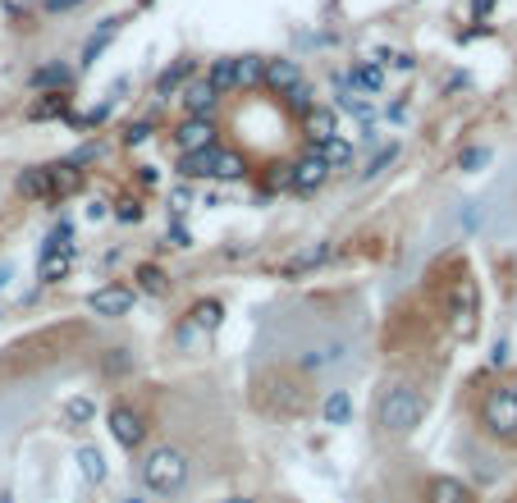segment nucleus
Here are the masks:
<instances>
[{"mask_svg":"<svg viewBox=\"0 0 517 503\" xmlns=\"http://www.w3.org/2000/svg\"><path fill=\"white\" fill-rule=\"evenodd\" d=\"M138 481L151 499H179L188 485V458L174 449V444H156V449L138 462Z\"/></svg>","mask_w":517,"mask_h":503,"instance_id":"obj_1","label":"nucleus"},{"mask_svg":"<svg viewBox=\"0 0 517 503\" xmlns=\"http://www.w3.org/2000/svg\"><path fill=\"white\" fill-rule=\"evenodd\" d=\"M426 394L417 385H389L380 394V407H376V426L385 435H412V430L426 421Z\"/></svg>","mask_w":517,"mask_h":503,"instance_id":"obj_2","label":"nucleus"},{"mask_svg":"<svg viewBox=\"0 0 517 503\" xmlns=\"http://www.w3.org/2000/svg\"><path fill=\"white\" fill-rule=\"evenodd\" d=\"M481 426L495 439H517V398L513 385H495L481 398Z\"/></svg>","mask_w":517,"mask_h":503,"instance_id":"obj_3","label":"nucleus"},{"mask_svg":"<svg viewBox=\"0 0 517 503\" xmlns=\"http://www.w3.org/2000/svg\"><path fill=\"white\" fill-rule=\"evenodd\" d=\"M106 430L115 435L119 449H129V453H138L142 444H147V435H151L147 417H142V412H138L133 403H124V398H115V403H110V412H106Z\"/></svg>","mask_w":517,"mask_h":503,"instance_id":"obj_4","label":"nucleus"},{"mask_svg":"<svg viewBox=\"0 0 517 503\" xmlns=\"http://www.w3.org/2000/svg\"><path fill=\"white\" fill-rule=\"evenodd\" d=\"M74 261H78V247L74 243H51V238H42V252H37V275H42V284H60V279H69Z\"/></svg>","mask_w":517,"mask_h":503,"instance_id":"obj_5","label":"nucleus"},{"mask_svg":"<svg viewBox=\"0 0 517 503\" xmlns=\"http://www.w3.org/2000/svg\"><path fill=\"white\" fill-rule=\"evenodd\" d=\"M449 316H453V334H458V339H472V330H476V284L472 279H458V284H453Z\"/></svg>","mask_w":517,"mask_h":503,"instance_id":"obj_6","label":"nucleus"},{"mask_svg":"<svg viewBox=\"0 0 517 503\" xmlns=\"http://www.w3.org/2000/svg\"><path fill=\"white\" fill-rule=\"evenodd\" d=\"M133 302H138V289H129V284H101L92 298H87V307L97 311V316H106V321H119V316H129Z\"/></svg>","mask_w":517,"mask_h":503,"instance_id":"obj_7","label":"nucleus"},{"mask_svg":"<svg viewBox=\"0 0 517 503\" xmlns=\"http://www.w3.org/2000/svg\"><path fill=\"white\" fill-rule=\"evenodd\" d=\"M302 138H307V147H325V142L339 138V110L330 106H312L302 110Z\"/></svg>","mask_w":517,"mask_h":503,"instance_id":"obj_8","label":"nucleus"},{"mask_svg":"<svg viewBox=\"0 0 517 503\" xmlns=\"http://www.w3.org/2000/svg\"><path fill=\"white\" fill-rule=\"evenodd\" d=\"M330 179V165L321 161V151H312L307 147V156H302V161H293V179H289V188L293 193H316V188H321V183Z\"/></svg>","mask_w":517,"mask_h":503,"instance_id":"obj_9","label":"nucleus"},{"mask_svg":"<svg viewBox=\"0 0 517 503\" xmlns=\"http://www.w3.org/2000/svg\"><path fill=\"white\" fill-rule=\"evenodd\" d=\"M298 83H302L298 60H266V69H261V87L270 97H289Z\"/></svg>","mask_w":517,"mask_h":503,"instance_id":"obj_10","label":"nucleus"},{"mask_svg":"<svg viewBox=\"0 0 517 503\" xmlns=\"http://www.w3.org/2000/svg\"><path fill=\"white\" fill-rule=\"evenodd\" d=\"M216 138H220L216 119H197V115H188L184 124H179V133H174L179 151H206V147H216Z\"/></svg>","mask_w":517,"mask_h":503,"instance_id":"obj_11","label":"nucleus"},{"mask_svg":"<svg viewBox=\"0 0 517 503\" xmlns=\"http://www.w3.org/2000/svg\"><path fill=\"white\" fill-rule=\"evenodd\" d=\"M14 188H19V197H28V202H55V197H60L55 193V170L51 165H33V170H23Z\"/></svg>","mask_w":517,"mask_h":503,"instance_id":"obj_12","label":"nucleus"},{"mask_svg":"<svg viewBox=\"0 0 517 503\" xmlns=\"http://www.w3.org/2000/svg\"><path fill=\"white\" fill-rule=\"evenodd\" d=\"M179 101H184V110L188 115H197V119H211V110H216V101H220V92L206 78H188L184 83V92H179Z\"/></svg>","mask_w":517,"mask_h":503,"instance_id":"obj_13","label":"nucleus"},{"mask_svg":"<svg viewBox=\"0 0 517 503\" xmlns=\"http://www.w3.org/2000/svg\"><path fill=\"white\" fill-rule=\"evenodd\" d=\"M334 83H339V87H353L357 97H376V92H385V69L371 60V65H357L353 74H339Z\"/></svg>","mask_w":517,"mask_h":503,"instance_id":"obj_14","label":"nucleus"},{"mask_svg":"<svg viewBox=\"0 0 517 503\" xmlns=\"http://www.w3.org/2000/svg\"><path fill=\"white\" fill-rule=\"evenodd\" d=\"M188 325H193L197 334H216L220 325H225V302L220 298H197L193 307H188Z\"/></svg>","mask_w":517,"mask_h":503,"instance_id":"obj_15","label":"nucleus"},{"mask_svg":"<svg viewBox=\"0 0 517 503\" xmlns=\"http://www.w3.org/2000/svg\"><path fill=\"white\" fill-rule=\"evenodd\" d=\"M330 257H334V243H312V247H302V252H293V257L284 261V275H307V270L325 266Z\"/></svg>","mask_w":517,"mask_h":503,"instance_id":"obj_16","label":"nucleus"},{"mask_svg":"<svg viewBox=\"0 0 517 503\" xmlns=\"http://www.w3.org/2000/svg\"><path fill=\"white\" fill-rule=\"evenodd\" d=\"M188 78H197V65H193V60H174V65L165 69L161 78H156V97H165V101H170V97H179Z\"/></svg>","mask_w":517,"mask_h":503,"instance_id":"obj_17","label":"nucleus"},{"mask_svg":"<svg viewBox=\"0 0 517 503\" xmlns=\"http://www.w3.org/2000/svg\"><path fill=\"white\" fill-rule=\"evenodd\" d=\"M321 421L325 426H348L353 421V394L348 389H330L321 398Z\"/></svg>","mask_w":517,"mask_h":503,"instance_id":"obj_18","label":"nucleus"},{"mask_svg":"<svg viewBox=\"0 0 517 503\" xmlns=\"http://www.w3.org/2000/svg\"><path fill=\"white\" fill-rule=\"evenodd\" d=\"M220 147V142H216ZM216 147H206V151H184L179 156V179L193 183V179H211V165H216Z\"/></svg>","mask_w":517,"mask_h":503,"instance_id":"obj_19","label":"nucleus"},{"mask_svg":"<svg viewBox=\"0 0 517 503\" xmlns=\"http://www.w3.org/2000/svg\"><path fill=\"white\" fill-rule=\"evenodd\" d=\"M426 499L431 503H472V490H467L458 476H435V481L426 485Z\"/></svg>","mask_w":517,"mask_h":503,"instance_id":"obj_20","label":"nucleus"},{"mask_svg":"<svg viewBox=\"0 0 517 503\" xmlns=\"http://www.w3.org/2000/svg\"><path fill=\"white\" fill-rule=\"evenodd\" d=\"M261 69H266V60H261V55H234V92L261 87Z\"/></svg>","mask_w":517,"mask_h":503,"instance_id":"obj_21","label":"nucleus"},{"mask_svg":"<svg viewBox=\"0 0 517 503\" xmlns=\"http://www.w3.org/2000/svg\"><path fill=\"white\" fill-rule=\"evenodd\" d=\"M248 174V161L229 147H216V165H211V179H225V183H238Z\"/></svg>","mask_w":517,"mask_h":503,"instance_id":"obj_22","label":"nucleus"},{"mask_svg":"<svg viewBox=\"0 0 517 503\" xmlns=\"http://www.w3.org/2000/svg\"><path fill=\"white\" fill-rule=\"evenodd\" d=\"M69 83H74V69H69V65H42V69L33 74V87H37V92H65Z\"/></svg>","mask_w":517,"mask_h":503,"instance_id":"obj_23","label":"nucleus"},{"mask_svg":"<svg viewBox=\"0 0 517 503\" xmlns=\"http://www.w3.org/2000/svg\"><path fill=\"white\" fill-rule=\"evenodd\" d=\"M78 471H83L87 485H101V481H106V458H101L97 444H83V449H78Z\"/></svg>","mask_w":517,"mask_h":503,"instance_id":"obj_24","label":"nucleus"},{"mask_svg":"<svg viewBox=\"0 0 517 503\" xmlns=\"http://www.w3.org/2000/svg\"><path fill=\"white\" fill-rule=\"evenodd\" d=\"M138 289L147 293V298H165V293H170V275L147 261V266H138Z\"/></svg>","mask_w":517,"mask_h":503,"instance_id":"obj_25","label":"nucleus"},{"mask_svg":"<svg viewBox=\"0 0 517 503\" xmlns=\"http://www.w3.org/2000/svg\"><path fill=\"white\" fill-rule=\"evenodd\" d=\"M316 151H321V161L330 165V170H348V165H353V156H357L348 138H334V142H325V147H316Z\"/></svg>","mask_w":517,"mask_h":503,"instance_id":"obj_26","label":"nucleus"},{"mask_svg":"<svg viewBox=\"0 0 517 503\" xmlns=\"http://www.w3.org/2000/svg\"><path fill=\"white\" fill-rule=\"evenodd\" d=\"M115 33H119V19H106V23H101L97 33L87 37V46H83V60H78V69H87V65H92V60H97V55H101V46H106Z\"/></svg>","mask_w":517,"mask_h":503,"instance_id":"obj_27","label":"nucleus"},{"mask_svg":"<svg viewBox=\"0 0 517 503\" xmlns=\"http://www.w3.org/2000/svg\"><path fill=\"white\" fill-rule=\"evenodd\" d=\"M65 92H46V97L42 101H33V110H28V115H33V119H60V115H65Z\"/></svg>","mask_w":517,"mask_h":503,"instance_id":"obj_28","label":"nucleus"},{"mask_svg":"<svg viewBox=\"0 0 517 503\" xmlns=\"http://www.w3.org/2000/svg\"><path fill=\"white\" fill-rule=\"evenodd\" d=\"M92 417H97V403H92V398H69V403H65V421H69V426H87Z\"/></svg>","mask_w":517,"mask_h":503,"instance_id":"obj_29","label":"nucleus"},{"mask_svg":"<svg viewBox=\"0 0 517 503\" xmlns=\"http://www.w3.org/2000/svg\"><path fill=\"white\" fill-rule=\"evenodd\" d=\"M106 115H110V101H101V106H92V110H83V115H74L69 124H74L78 133H92V129H101V124H106Z\"/></svg>","mask_w":517,"mask_h":503,"instance_id":"obj_30","label":"nucleus"},{"mask_svg":"<svg viewBox=\"0 0 517 503\" xmlns=\"http://www.w3.org/2000/svg\"><path fill=\"white\" fill-rule=\"evenodd\" d=\"M394 161H399V147H394V142H385V147H380L376 156H371V161H367V170H362V179H376V174H385Z\"/></svg>","mask_w":517,"mask_h":503,"instance_id":"obj_31","label":"nucleus"},{"mask_svg":"<svg viewBox=\"0 0 517 503\" xmlns=\"http://www.w3.org/2000/svg\"><path fill=\"white\" fill-rule=\"evenodd\" d=\"M485 165H490V147H467V151H458V170H463V174H481Z\"/></svg>","mask_w":517,"mask_h":503,"instance_id":"obj_32","label":"nucleus"},{"mask_svg":"<svg viewBox=\"0 0 517 503\" xmlns=\"http://www.w3.org/2000/svg\"><path fill=\"white\" fill-rule=\"evenodd\" d=\"M206 83L216 87V92H234V60H216L211 74H206Z\"/></svg>","mask_w":517,"mask_h":503,"instance_id":"obj_33","label":"nucleus"},{"mask_svg":"<svg viewBox=\"0 0 517 503\" xmlns=\"http://www.w3.org/2000/svg\"><path fill=\"white\" fill-rule=\"evenodd\" d=\"M101 371H106V375H129L133 371V357L124 353V348H110L106 362H101Z\"/></svg>","mask_w":517,"mask_h":503,"instance_id":"obj_34","label":"nucleus"},{"mask_svg":"<svg viewBox=\"0 0 517 503\" xmlns=\"http://www.w3.org/2000/svg\"><path fill=\"white\" fill-rule=\"evenodd\" d=\"M151 133H156V119H138V124H133V129L124 133V147H142V142H147Z\"/></svg>","mask_w":517,"mask_h":503,"instance_id":"obj_35","label":"nucleus"},{"mask_svg":"<svg viewBox=\"0 0 517 503\" xmlns=\"http://www.w3.org/2000/svg\"><path fill=\"white\" fill-rule=\"evenodd\" d=\"M188 206H193V183H179V188L170 193V211H174V215H184Z\"/></svg>","mask_w":517,"mask_h":503,"instance_id":"obj_36","label":"nucleus"},{"mask_svg":"<svg viewBox=\"0 0 517 503\" xmlns=\"http://www.w3.org/2000/svg\"><path fill=\"white\" fill-rule=\"evenodd\" d=\"M165 238H170V247H184V252H188V247H193V229H184V225H179V220H174V225H170V234H165Z\"/></svg>","mask_w":517,"mask_h":503,"instance_id":"obj_37","label":"nucleus"},{"mask_svg":"<svg viewBox=\"0 0 517 503\" xmlns=\"http://www.w3.org/2000/svg\"><path fill=\"white\" fill-rule=\"evenodd\" d=\"M115 215L124 220V225H138V220H142V206H138V202H119Z\"/></svg>","mask_w":517,"mask_h":503,"instance_id":"obj_38","label":"nucleus"},{"mask_svg":"<svg viewBox=\"0 0 517 503\" xmlns=\"http://www.w3.org/2000/svg\"><path fill=\"white\" fill-rule=\"evenodd\" d=\"M83 0H42V10L46 14H69V10H78Z\"/></svg>","mask_w":517,"mask_h":503,"instance_id":"obj_39","label":"nucleus"},{"mask_svg":"<svg viewBox=\"0 0 517 503\" xmlns=\"http://www.w3.org/2000/svg\"><path fill=\"white\" fill-rule=\"evenodd\" d=\"M138 183H142V188H156V183H161V170H156V165H142Z\"/></svg>","mask_w":517,"mask_h":503,"instance_id":"obj_40","label":"nucleus"},{"mask_svg":"<svg viewBox=\"0 0 517 503\" xmlns=\"http://www.w3.org/2000/svg\"><path fill=\"white\" fill-rule=\"evenodd\" d=\"M385 65H394V69H412V65H417V60H412V55H394V51H389V60H385Z\"/></svg>","mask_w":517,"mask_h":503,"instance_id":"obj_41","label":"nucleus"},{"mask_svg":"<svg viewBox=\"0 0 517 503\" xmlns=\"http://www.w3.org/2000/svg\"><path fill=\"white\" fill-rule=\"evenodd\" d=\"M389 119H394V124H403V119H408V106H403V101H394V106H389Z\"/></svg>","mask_w":517,"mask_h":503,"instance_id":"obj_42","label":"nucleus"},{"mask_svg":"<svg viewBox=\"0 0 517 503\" xmlns=\"http://www.w3.org/2000/svg\"><path fill=\"white\" fill-rule=\"evenodd\" d=\"M490 362H495V366H504V362H508V343H495V353H490Z\"/></svg>","mask_w":517,"mask_h":503,"instance_id":"obj_43","label":"nucleus"},{"mask_svg":"<svg viewBox=\"0 0 517 503\" xmlns=\"http://www.w3.org/2000/svg\"><path fill=\"white\" fill-rule=\"evenodd\" d=\"M106 215H110V211H106V202H92V211H87V220H106Z\"/></svg>","mask_w":517,"mask_h":503,"instance_id":"obj_44","label":"nucleus"},{"mask_svg":"<svg viewBox=\"0 0 517 503\" xmlns=\"http://www.w3.org/2000/svg\"><path fill=\"white\" fill-rule=\"evenodd\" d=\"M10 279H14V270H10V266H0V293L10 289Z\"/></svg>","mask_w":517,"mask_h":503,"instance_id":"obj_45","label":"nucleus"},{"mask_svg":"<svg viewBox=\"0 0 517 503\" xmlns=\"http://www.w3.org/2000/svg\"><path fill=\"white\" fill-rule=\"evenodd\" d=\"M220 503H257L252 494H229V499H220Z\"/></svg>","mask_w":517,"mask_h":503,"instance_id":"obj_46","label":"nucleus"},{"mask_svg":"<svg viewBox=\"0 0 517 503\" xmlns=\"http://www.w3.org/2000/svg\"><path fill=\"white\" fill-rule=\"evenodd\" d=\"M472 5H476V14H481V19H485V14H490V5H495V0H472Z\"/></svg>","mask_w":517,"mask_h":503,"instance_id":"obj_47","label":"nucleus"},{"mask_svg":"<svg viewBox=\"0 0 517 503\" xmlns=\"http://www.w3.org/2000/svg\"><path fill=\"white\" fill-rule=\"evenodd\" d=\"M119 503H147V499H142V494H124V499H119Z\"/></svg>","mask_w":517,"mask_h":503,"instance_id":"obj_48","label":"nucleus"},{"mask_svg":"<svg viewBox=\"0 0 517 503\" xmlns=\"http://www.w3.org/2000/svg\"><path fill=\"white\" fill-rule=\"evenodd\" d=\"M0 503H14V499H10V494H0Z\"/></svg>","mask_w":517,"mask_h":503,"instance_id":"obj_49","label":"nucleus"},{"mask_svg":"<svg viewBox=\"0 0 517 503\" xmlns=\"http://www.w3.org/2000/svg\"><path fill=\"white\" fill-rule=\"evenodd\" d=\"M513 398H517V385H513Z\"/></svg>","mask_w":517,"mask_h":503,"instance_id":"obj_50","label":"nucleus"},{"mask_svg":"<svg viewBox=\"0 0 517 503\" xmlns=\"http://www.w3.org/2000/svg\"><path fill=\"white\" fill-rule=\"evenodd\" d=\"M147 5H151V0H147Z\"/></svg>","mask_w":517,"mask_h":503,"instance_id":"obj_51","label":"nucleus"}]
</instances>
